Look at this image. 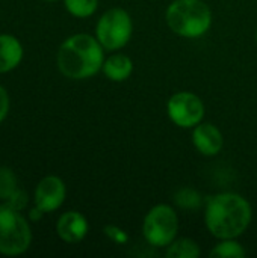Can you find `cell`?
<instances>
[{"label": "cell", "instance_id": "obj_1", "mask_svg": "<svg viewBox=\"0 0 257 258\" xmlns=\"http://www.w3.org/2000/svg\"><path fill=\"white\" fill-rule=\"evenodd\" d=\"M251 219V204L236 192H221L206 201L204 225L218 240L241 237L250 227Z\"/></svg>", "mask_w": 257, "mask_h": 258}, {"label": "cell", "instance_id": "obj_2", "mask_svg": "<svg viewBox=\"0 0 257 258\" xmlns=\"http://www.w3.org/2000/svg\"><path fill=\"white\" fill-rule=\"evenodd\" d=\"M105 48L89 33H74L59 45L56 65L59 73L70 80H86L101 71Z\"/></svg>", "mask_w": 257, "mask_h": 258}, {"label": "cell", "instance_id": "obj_3", "mask_svg": "<svg viewBox=\"0 0 257 258\" xmlns=\"http://www.w3.org/2000/svg\"><path fill=\"white\" fill-rule=\"evenodd\" d=\"M170 30L182 38L195 39L212 26V11L203 0H173L165 11Z\"/></svg>", "mask_w": 257, "mask_h": 258}, {"label": "cell", "instance_id": "obj_4", "mask_svg": "<svg viewBox=\"0 0 257 258\" xmlns=\"http://www.w3.org/2000/svg\"><path fill=\"white\" fill-rule=\"evenodd\" d=\"M32 227L27 216L0 203V255L18 257L32 245Z\"/></svg>", "mask_w": 257, "mask_h": 258}, {"label": "cell", "instance_id": "obj_5", "mask_svg": "<svg viewBox=\"0 0 257 258\" xmlns=\"http://www.w3.org/2000/svg\"><path fill=\"white\" fill-rule=\"evenodd\" d=\"M95 38L108 51L126 47L133 35V20L123 8H111L103 12L95 24Z\"/></svg>", "mask_w": 257, "mask_h": 258}, {"label": "cell", "instance_id": "obj_6", "mask_svg": "<svg viewBox=\"0 0 257 258\" xmlns=\"http://www.w3.org/2000/svg\"><path fill=\"white\" fill-rule=\"evenodd\" d=\"M179 233V216L170 204L153 206L142 221V236L155 248H167Z\"/></svg>", "mask_w": 257, "mask_h": 258}, {"label": "cell", "instance_id": "obj_7", "mask_svg": "<svg viewBox=\"0 0 257 258\" xmlns=\"http://www.w3.org/2000/svg\"><path fill=\"white\" fill-rule=\"evenodd\" d=\"M206 107L203 100L189 91H180L167 101V115L180 128H194L204 119Z\"/></svg>", "mask_w": 257, "mask_h": 258}, {"label": "cell", "instance_id": "obj_8", "mask_svg": "<svg viewBox=\"0 0 257 258\" xmlns=\"http://www.w3.org/2000/svg\"><path fill=\"white\" fill-rule=\"evenodd\" d=\"M67 198V186L58 175L42 177L33 192V204L45 215L53 213L62 207Z\"/></svg>", "mask_w": 257, "mask_h": 258}, {"label": "cell", "instance_id": "obj_9", "mask_svg": "<svg viewBox=\"0 0 257 258\" xmlns=\"http://www.w3.org/2000/svg\"><path fill=\"white\" fill-rule=\"evenodd\" d=\"M89 231L88 219L83 213L77 210L64 212L56 222V234L65 243L82 242Z\"/></svg>", "mask_w": 257, "mask_h": 258}, {"label": "cell", "instance_id": "obj_10", "mask_svg": "<svg viewBox=\"0 0 257 258\" xmlns=\"http://www.w3.org/2000/svg\"><path fill=\"white\" fill-rule=\"evenodd\" d=\"M192 145L200 154L206 157H214L223 150L224 138L221 130L215 124L201 121L192 128Z\"/></svg>", "mask_w": 257, "mask_h": 258}, {"label": "cell", "instance_id": "obj_11", "mask_svg": "<svg viewBox=\"0 0 257 258\" xmlns=\"http://www.w3.org/2000/svg\"><path fill=\"white\" fill-rule=\"evenodd\" d=\"M24 57L21 41L11 33H0V74L14 71Z\"/></svg>", "mask_w": 257, "mask_h": 258}, {"label": "cell", "instance_id": "obj_12", "mask_svg": "<svg viewBox=\"0 0 257 258\" xmlns=\"http://www.w3.org/2000/svg\"><path fill=\"white\" fill-rule=\"evenodd\" d=\"M133 68H135L133 60L127 54L114 53L105 59L103 67H101V73L105 74V77L108 80L120 83V82H126L132 76Z\"/></svg>", "mask_w": 257, "mask_h": 258}, {"label": "cell", "instance_id": "obj_13", "mask_svg": "<svg viewBox=\"0 0 257 258\" xmlns=\"http://www.w3.org/2000/svg\"><path fill=\"white\" fill-rule=\"evenodd\" d=\"M165 255L168 258H198L201 255L200 245L188 237L174 239L167 248Z\"/></svg>", "mask_w": 257, "mask_h": 258}, {"label": "cell", "instance_id": "obj_14", "mask_svg": "<svg viewBox=\"0 0 257 258\" xmlns=\"http://www.w3.org/2000/svg\"><path fill=\"white\" fill-rule=\"evenodd\" d=\"M245 254V248L238 239H221L209 252L212 258H242Z\"/></svg>", "mask_w": 257, "mask_h": 258}, {"label": "cell", "instance_id": "obj_15", "mask_svg": "<svg viewBox=\"0 0 257 258\" xmlns=\"http://www.w3.org/2000/svg\"><path fill=\"white\" fill-rule=\"evenodd\" d=\"M67 12L74 18H89L98 9V0H64Z\"/></svg>", "mask_w": 257, "mask_h": 258}, {"label": "cell", "instance_id": "obj_16", "mask_svg": "<svg viewBox=\"0 0 257 258\" xmlns=\"http://www.w3.org/2000/svg\"><path fill=\"white\" fill-rule=\"evenodd\" d=\"M18 189V180L15 172L8 166H0V201H8Z\"/></svg>", "mask_w": 257, "mask_h": 258}, {"label": "cell", "instance_id": "obj_17", "mask_svg": "<svg viewBox=\"0 0 257 258\" xmlns=\"http://www.w3.org/2000/svg\"><path fill=\"white\" fill-rule=\"evenodd\" d=\"M201 195L191 189V187H183L180 189L179 192H176L174 195V203L177 207L180 209H185V210H195V209H200L201 206Z\"/></svg>", "mask_w": 257, "mask_h": 258}, {"label": "cell", "instance_id": "obj_18", "mask_svg": "<svg viewBox=\"0 0 257 258\" xmlns=\"http://www.w3.org/2000/svg\"><path fill=\"white\" fill-rule=\"evenodd\" d=\"M103 233H105V236H106L111 242H114V243L126 245V243L129 242V234H127L124 230H121L120 227H117V225H106V227L103 228Z\"/></svg>", "mask_w": 257, "mask_h": 258}, {"label": "cell", "instance_id": "obj_19", "mask_svg": "<svg viewBox=\"0 0 257 258\" xmlns=\"http://www.w3.org/2000/svg\"><path fill=\"white\" fill-rule=\"evenodd\" d=\"M5 203H8L12 209L18 210V212H23V210H26L27 206H29V195H27L26 190H23V189L18 187V189L12 194V197H11L8 201H5Z\"/></svg>", "mask_w": 257, "mask_h": 258}, {"label": "cell", "instance_id": "obj_20", "mask_svg": "<svg viewBox=\"0 0 257 258\" xmlns=\"http://www.w3.org/2000/svg\"><path fill=\"white\" fill-rule=\"evenodd\" d=\"M11 110V97L8 94V89L0 85V124L8 118Z\"/></svg>", "mask_w": 257, "mask_h": 258}, {"label": "cell", "instance_id": "obj_21", "mask_svg": "<svg viewBox=\"0 0 257 258\" xmlns=\"http://www.w3.org/2000/svg\"><path fill=\"white\" fill-rule=\"evenodd\" d=\"M45 213L42 212V210H39L35 204H33V207L32 209H29L27 210V219L33 224V222H39L41 221V218L44 216Z\"/></svg>", "mask_w": 257, "mask_h": 258}, {"label": "cell", "instance_id": "obj_22", "mask_svg": "<svg viewBox=\"0 0 257 258\" xmlns=\"http://www.w3.org/2000/svg\"><path fill=\"white\" fill-rule=\"evenodd\" d=\"M44 2H58V0H44Z\"/></svg>", "mask_w": 257, "mask_h": 258}, {"label": "cell", "instance_id": "obj_23", "mask_svg": "<svg viewBox=\"0 0 257 258\" xmlns=\"http://www.w3.org/2000/svg\"><path fill=\"white\" fill-rule=\"evenodd\" d=\"M256 42H257V29H256Z\"/></svg>", "mask_w": 257, "mask_h": 258}]
</instances>
